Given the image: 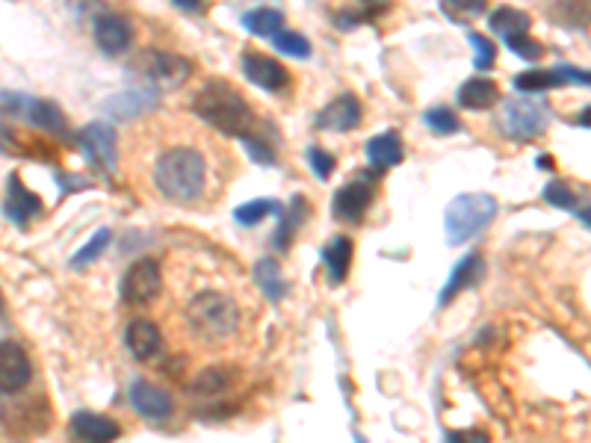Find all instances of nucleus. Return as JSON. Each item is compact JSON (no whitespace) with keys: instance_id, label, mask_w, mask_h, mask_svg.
Listing matches in <instances>:
<instances>
[{"instance_id":"f257e3e1","label":"nucleus","mask_w":591,"mask_h":443,"mask_svg":"<svg viewBox=\"0 0 591 443\" xmlns=\"http://www.w3.org/2000/svg\"><path fill=\"white\" fill-rule=\"evenodd\" d=\"M193 113L204 125L225 136H246L252 130V104L225 80H207L193 98Z\"/></svg>"},{"instance_id":"f03ea898","label":"nucleus","mask_w":591,"mask_h":443,"mask_svg":"<svg viewBox=\"0 0 591 443\" xmlns=\"http://www.w3.org/2000/svg\"><path fill=\"white\" fill-rule=\"evenodd\" d=\"M207 166L196 148H169L154 166V184L169 201L187 204L204 190Z\"/></svg>"},{"instance_id":"7ed1b4c3","label":"nucleus","mask_w":591,"mask_h":443,"mask_svg":"<svg viewBox=\"0 0 591 443\" xmlns=\"http://www.w3.org/2000/svg\"><path fill=\"white\" fill-rule=\"evenodd\" d=\"M187 325L204 343H222L240 328V308L225 293H198L187 305Z\"/></svg>"},{"instance_id":"20e7f679","label":"nucleus","mask_w":591,"mask_h":443,"mask_svg":"<svg viewBox=\"0 0 591 443\" xmlns=\"http://www.w3.org/2000/svg\"><path fill=\"white\" fill-rule=\"evenodd\" d=\"M497 216V198L488 192H461L444 213V234L450 246L470 243L473 237H479Z\"/></svg>"},{"instance_id":"39448f33","label":"nucleus","mask_w":591,"mask_h":443,"mask_svg":"<svg viewBox=\"0 0 591 443\" xmlns=\"http://www.w3.org/2000/svg\"><path fill=\"white\" fill-rule=\"evenodd\" d=\"M550 122V107L535 98H509L500 110L497 125L509 139H535Z\"/></svg>"},{"instance_id":"423d86ee","label":"nucleus","mask_w":591,"mask_h":443,"mask_svg":"<svg viewBox=\"0 0 591 443\" xmlns=\"http://www.w3.org/2000/svg\"><path fill=\"white\" fill-rule=\"evenodd\" d=\"M133 71H136L145 83H151V86H157V89H175V86H181V83L190 80L193 65L187 63L184 57H178V54L142 51V54L133 60Z\"/></svg>"},{"instance_id":"0eeeda50","label":"nucleus","mask_w":591,"mask_h":443,"mask_svg":"<svg viewBox=\"0 0 591 443\" xmlns=\"http://www.w3.org/2000/svg\"><path fill=\"white\" fill-rule=\"evenodd\" d=\"M0 104L6 107V113L30 122L39 130H48L54 136H66L68 122L63 116V110L54 104V101H45V98H27V95H0Z\"/></svg>"},{"instance_id":"6e6552de","label":"nucleus","mask_w":591,"mask_h":443,"mask_svg":"<svg viewBox=\"0 0 591 443\" xmlns=\"http://www.w3.org/2000/svg\"><path fill=\"white\" fill-rule=\"evenodd\" d=\"M160 287H163V275H160L157 260L142 257L122 278V302L125 305H148L160 296Z\"/></svg>"},{"instance_id":"1a4fd4ad","label":"nucleus","mask_w":591,"mask_h":443,"mask_svg":"<svg viewBox=\"0 0 591 443\" xmlns=\"http://www.w3.org/2000/svg\"><path fill=\"white\" fill-rule=\"evenodd\" d=\"M77 145L83 148V154L89 157V163H95L104 172H116V157H119V145H116V130L107 122H92L77 133Z\"/></svg>"},{"instance_id":"9d476101","label":"nucleus","mask_w":591,"mask_h":443,"mask_svg":"<svg viewBox=\"0 0 591 443\" xmlns=\"http://www.w3.org/2000/svg\"><path fill=\"white\" fill-rule=\"evenodd\" d=\"M157 104H160L157 86L142 83V86H131V89H125V92L113 95V98L104 104V110H107V116L116 119V122H133V119H142V116L154 113Z\"/></svg>"},{"instance_id":"9b49d317","label":"nucleus","mask_w":591,"mask_h":443,"mask_svg":"<svg viewBox=\"0 0 591 443\" xmlns=\"http://www.w3.org/2000/svg\"><path fill=\"white\" fill-rule=\"evenodd\" d=\"M243 74L252 86H258L263 92H284L290 86V71L278 60L258 54V51H246L243 54Z\"/></svg>"},{"instance_id":"f8f14e48","label":"nucleus","mask_w":591,"mask_h":443,"mask_svg":"<svg viewBox=\"0 0 591 443\" xmlns=\"http://www.w3.org/2000/svg\"><path fill=\"white\" fill-rule=\"evenodd\" d=\"M373 204V184L370 178H352L346 187L334 192V216L340 222H361Z\"/></svg>"},{"instance_id":"ddd939ff","label":"nucleus","mask_w":591,"mask_h":443,"mask_svg":"<svg viewBox=\"0 0 591 443\" xmlns=\"http://www.w3.org/2000/svg\"><path fill=\"white\" fill-rule=\"evenodd\" d=\"M33 379V364L18 343L0 340V393H15Z\"/></svg>"},{"instance_id":"4468645a","label":"nucleus","mask_w":591,"mask_h":443,"mask_svg":"<svg viewBox=\"0 0 591 443\" xmlns=\"http://www.w3.org/2000/svg\"><path fill=\"white\" fill-rule=\"evenodd\" d=\"M133 30L131 21L125 15H116V12H107L95 21V42L104 54L110 57H119L131 48Z\"/></svg>"},{"instance_id":"2eb2a0df","label":"nucleus","mask_w":591,"mask_h":443,"mask_svg":"<svg viewBox=\"0 0 591 443\" xmlns=\"http://www.w3.org/2000/svg\"><path fill=\"white\" fill-rule=\"evenodd\" d=\"M131 405L136 414H142V417H148V420H166V417H172V396L166 393V390H160L157 384H151V381L145 379H136L131 384Z\"/></svg>"},{"instance_id":"dca6fc26","label":"nucleus","mask_w":591,"mask_h":443,"mask_svg":"<svg viewBox=\"0 0 591 443\" xmlns=\"http://www.w3.org/2000/svg\"><path fill=\"white\" fill-rule=\"evenodd\" d=\"M361 101L352 92L337 95L331 104H326V110L317 116V127L320 130H334V133H346L352 127L361 125Z\"/></svg>"},{"instance_id":"f3484780","label":"nucleus","mask_w":591,"mask_h":443,"mask_svg":"<svg viewBox=\"0 0 591 443\" xmlns=\"http://www.w3.org/2000/svg\"><path fill=\"white\" fill-rule=\"evenodd\" d=\"M482 278H485V257L479 252H470L467 257H461L456 269H453V275H450V281H447V287L438 296V305H450L456 296H461L470 287H476Z\"/></svg>"},{"instance_id":"a211bd4d","label":"nucleus","mask_w":591,"mask_h":443,"mask_svg":"<svg viewBox=\"0 0 591 443\" xmlns=\"http://www.w3.org/2000/svg\"><path fill=\"white\" fill-rule=\"evenodd\" d=\"M125 343L136 361H154L163 352V334L151 319H133L125 331Z\"/></svg>"},{"instance_id":"6ab92c4d","label":"nucleus","mask_w":591,"mask_h":443,"mask_svg":"<svg viewBox=\"0 0 591 443\" xmlns=\"http://www.w3.org/2000/svg\"><path fill=\"white\" fill-rule=\"evenodd\" d=\"M71 435L77 441H89V443H101V441H116L122 435L119 423H113L110 417L104 414H95V411H77L68 423Z\"/></svg>"},{"instance_id":"aec40b11","label":"nucleus","mask_w":591,"mask_h":443,"mask_svg":"<svg viewBox=\"0 0 591 443\" xmlns=\"http://www.w3.org/2000/svg\"><path fill=\"white\" fill-rule=\"evenodd\" d=\"M6 219H12L15 225H27L39 210H42V198L36 192H30L18 175H9L6 184Z\"/></svg>"},{"instance_id":"412c9836","label":"nucleus","mask_w":591,"mask_h":443,"mask_svg":"<svg viewBox=\"0 0 591 443\" xmlns=\"http://www.w3.org/2000/svg\"><path fill=\"white\" fill-rule=\"evenodd\" d=\"M364 154H367V160H370V166L376 172H388V169H394V166L402 163L405 148H402V139H399L396 130H385V133H379V136H373L367 142Z\"/></svg>"},{"instance_id":"4be33fe9","label":"nucleus","mask_w":591,"mask_h":443,"mask_svg":"<svg viewBox=\"0 0 591 443\" xmlns=\"http://www.w3.org/2000/svg\"><path fill=\"white\" fill-rule=\"evenodd\" d=\"M456 98H459V104L464 110L482 113V110H488V107H494L500 101V89L488 77H470V80L461 83Z\"/></svg>"},{"instance_id":"5701e85b","label":"nucleus","mask_w":591,"mask_h":443,"mask_svg":"<svg viewBox=\"0 0 591 443\" xmlns=\"http://www.w3.org/2000/svg\"><path fill=\"white\" fill-rule=\"evenodd\" d=\"M234 381H237V370L234 367H207L190 384V393L198 396V399H216V396L228 393Z\"/></svg>"},{"instance_id":"b1692460","label":"nucleus","mask_w":591,"mask_h":443,"mask_svg":"<svg viewBox=\"0 0 591 443\" xmlns=\"http://www.w3.org/2000/svg\"><path fill=\"white\" fill-rule=\"evenodd\" d=\"M252 275H255V284L261 287V293L269 302H281V299L287 296V281H284V275H281V266H278L272 257L258 260L255 269H252Z\"/></svg>"},{"instance_id":"393cba45","label":"nucleus","mask_w":591,"mask_h":443,"mask_svg":"<svg viewBox=\"0 0 591 443\" xmlns=\"http://www.w3.org/2000/svg\"><path fill=\"white\" fill-rule=\"evenodd\" d=\"M352 240L349 237H334L326 243L323 249V263H326V272H329L331 284H340L349 272V263H352Z\"/></svg>"},{"instance_id":"a878e982","label":"nucleus","mask_w":591,"mask_h":443,"mask_svg":"<svg viewBox=\"0 0 591 443\" xmlns=\"http://www.w3.org/2000/svg\"><path fill=\"white\" fill-rule=\"evenodd\" d=\"M565 86V77L559 68H529V71H521L515 74V89L518 92H547V89H559Z\"/></svg>"},{"instance_id":"bb28decb","label":"nucleus","mask_w":591,"mask_h":443,"mask_svg":"<svg viewBox=\"0 0 591 443\" xmlns=\"http://www.w3.org/2000/svg\"><path fill=\"white\" fill-rule=\"evenodd\" d=\"M488 27L497 33V36H518V33H529L532 21L526 15L524 9H515V6H500L494 15H488Z\"/></svg>"},{"instance_id":"cd10ccee","label":"nucleus","mask_w":591,"mask_h":443,"mask_svg":"<svg viewBox=\"0 0 591 443\" xmlns=\"http://www.w3.org/2000/svg\"><path fill=\"white\" fill-rule=\"evenodd\" d=\"M243 27L249 33H255V36L269 39V36H275L284 27V15L278 9H272V6H258V9H249L243 15Z\"/></svg>"},{"instance_id":"c85d7f7f","label":"nucleus","mask_w":591,"mask_h":443,"mask_svg":"<svg viewBox=\"0 0 591 443\" xmlns=\"http://www.w3.org/2000/svg\"><path fill=\"white\" fill-rule=\"evenodd\" d=\"M281 213V204L275 201V198H255V201H246V204H240L237 210H234V219L240 222V225H258L263 222L266 216H278Z\"/></svg>"},{"instance_id":"c756f323","label":"nucleus","mask_w":591,"mask_h":443,"mask_svg":"<svg viewBox=\"0 0 591 443\" xmlns=\"http://www.w3.org/2000/svg\"><path fill=\"white\" fill-rule=\"evenodd\" d=\"M485 9H488V0H441V12L456 24H467L473 18H482Z\"/></svg>"},{"instance_id":"7c9ffc66","label":"nucleus","mask_w":591,"mask_h":443,"mask_svg":"<svg viewBox=\"0 0 591 443\" xmlns=\"http://www.w3.org/2000/svg\"><path fill=\"white\" fill-rule=\"evenodd\" d=\"M269 42L287 54V57H296V60H308L311 57V42L302 36V33H287V30H278L275 36H269Z\"/></svg>"},{"instance_id":"2f4dec72","label":"nucleus","mask_w":591,"mask_h":443,"mask_svg":"<svg viewBox=\"0 0 591 443\" xmlns=\"http://www.w3.org/2000/svg\"><path fill=\"white\" fill-rule=\"evenodd\" d=\"M110 240H113V231H110V228H101V231H98V234H95V237H92V240H89V243L80 249V252L71 257V266H74V269H83V266L95 263L101 254L107 252Z\"/></svg>"},{"instance_id":"473e14b6","label":"nucleus","mask_w":591,"mask_h":443,"mask_svg":"<svg viewBox=\"0 0 591 443\" xmlns=\"http://www.w3.org/2000/svg\"><path fill=\"white\" fill-rule=\"evenodd\" d=\"M423 122H426V127H429L432 133H441V136H450V133H456L461 127L459 116H456L453 110H447V107H432V110H426Z\"/></svg>"},{"instance_id":"72a5a7b5","label":"nucleus","mask_w":591,"mask_h":443,"mask_svg":"<svg viewBox=\"0 0 591 443\" xmlns=\"http://www.w3.org/2000/svg\"><path fill=\"white\" fill-rule=\"evenodd\" d=\"M467 42L473 45V65L479 71L494 68V63H497V48H494L491 39H485L482 33H467Z\"/></svg>"},{"instance_id":"f704fd0d","label":"nucleus","mask_w":591,"mask_h":443,"mask_svg":"<svg viewBox=\"0 0 591 443\" xmlns=\"http://www.w3.org/2000/svg\"><path fill=\"white\" fill-rule=\"evenodd\" d=\"M506 42V48L512 51V54H518V57H524V60H541L544 57V45L541 42H535L529 33H518V36H506L503 39Z\"/></svg>"},{"instance_id":"c9c22d12","label":"nucleus","mask_w":591,"mask_h":443,"mask_svg":"<svg viewBox=\"0 0 591 443\" xmlns=\"http://www.w3.org/2000/svg\"><path fill=\"white\" fill-rule=\"evenodd\" d=\"M544 201L553 204V207H559V210H577V204H580L574 190L565 181H550L544 187Z\"/></svg>"},{"instance_id":"e433bc0d","label":"nucleus","mask_w":591,"mask_h":443,"mask_svg":"<svg viewBox=\"0 0 591 443\" xmlns=\"http://www.w3.org/2000/svg\"><path fill=\"white\" fill-rule=\"evenodd\" d=\"M243 145H246V151H249V157L255 160V163H261V166H272L275 163V148L266 142V139H258V136H243Z\"/></svg>"},{"instance_id":"4c0bfd02","label":"nucleus","mask_w":591,"mask_h":443,"mask_svg":"<svg viewBox=\"0 0 591 443\" xmlns=\"http://www.w3.org/2000/svg\"><path fill=\"white\" fill-rule=\"evenodd\" d=\"M308 163H311V172L320 178V181H329L331 175H334V157H331L329 151H323V148H308Z\"/></svg>"},{"instance_id":"58836bf2","label":"nucleus","mask_w":591,"mask_h":443,"mask_svg":"<svg viewBox=\"0 0 591 443\" xmlns=\"http://www.w3.org/2000/svg\"><path fill=\"white\" fill-rule=\"evenodd\" d=\"M447 441H488L485 432H447Z\"/></svg>"},{"instance_id":"ea45409f","label":"nucleus","mask_w":591,"mask_h":443,"mask_svg":"<svg viewBox=\"0 0 591 443\" xmlns=\"http://www.w3.org/2000/svg\"><path fill=\"white\" fill-rule=\"evenodd\" d=\"M178 9H184V12H198L201 6H204V0H172Z\"/></svg>"},{"instance_id":"a19ab883","label":"nucleus","mask_w":591,"mask_h":443,"mask_svg":"<svg viewBox=\"0 0 591 443\" xmlns=\"http://www.w3.org/2000/svg\"><path fill=\"white\" fill-rule=\"evenodd\" d=\"M577 125L589 127V113H583V116H580V119H577Z\"/></svg>"},{"instance_id":"79ce46f5","label":"nucleus","mask_w":591,"mask_h":443,"mask_svg":"<svg viewBox=\"0 0 591 443\" xmlns=\"http://www.w3.org/2000/svg\"><path fill=\"white\" fill-rule=\"evenodd\" d=\"M364 3H382V0H364Z\"/></svg>"},{"instance_id":"37998d69","label":"nucleus","mask_w":591,"mask_h":443,"mask_svg":"<svg viewBox=\"0 0 591 443\" xmlns=\"http://www.w3.org/2000/svg\"><path fill=\"white\" fill-rule=\"evenodd\" d=\"M0 305H3V296H0Z\"/></svg>"}]
</instances>
